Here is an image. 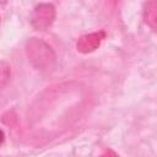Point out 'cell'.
<instances>
[{"mask_svg": "<svg viewBox=\"0 0 157 157\" xmlns=\"http://www.w3.org/2000/svg\"><path fill=\"white\" fill-rule=\"evenodd\" d=\"M26 53L29 63L40 72H49L55 66V54L49 44L38 38H29L26 42Z\"/></svg>", "mask_w": 157, "mask_h": 157, "instance_id": "cell-1", "label": "cell"}, {"mask_svg": "<svg viewBox=\"0 0 157 157\" xmlns=\"http://www.w3.org/2000/svg\"><path fill=\"white\" fill-rule=\"evenodd\" d=\"M144 20L151 29L157 32V0H147L145 2Z\"/></svg>", "mask_w": 157, "mask_h": 157, "instance_id": "cell-4", "label": "cell"}, {"mask_svg": "<svg viewBox=\"0 0 157 157\" xmlns=\"http://www.w3.org/2000/svg\"><path fill=\"white\" fill-rule=\"evenodd\" d=\"M104 38H105L104 31H97V32L83 34L76 42V49H77V52H80L82 54L92 53L101 47Z\"/></svg>", "mask_w": 157, "mask_h": 157, "instance_id": "cell-3", "label": "cell"}, {"mask_svg": "<svg viewBox=\"0 0 157 157\" xmlns=\"http://www.w3.org/2000/svg\"><path fill=\"white\" fill-rule=\"evenodd\" d=\"M10 74H11L10 72V66L5 61H2L1 63V87H4L6 85V82L9 81Z\"/></svg>", "mask_w": 157, "mask_h": 157, "instance_id": "cell-5", "label": "cell"}, {"mask_svg": "<svg viewBox=\"0 0 157 157\" xmlns=\"http://www.w3.org/2000/svg\"><path fill=\"white\" fill-rule=\"evenodd\" d=\"M55 20V9L52 4H39L31 15V25L37 31H44Z\"/></svg>", "mask_w": 157, "mask_h": 157, "instance_id": "cell-2", "label": "cell"}]
</instances>
